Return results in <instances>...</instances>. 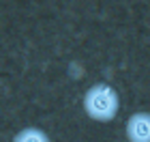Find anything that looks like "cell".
Here are the masks:
<instances>
[{
  "instance_id": "1",
  "label": "cell",
  "mask_w": 150,
  "mask_h": 142,
  "mask_svg": "<svg viewBox=\"0 0 150 142\" xmlns=\"http://www.w3.org/2000/svg\"><path fill=\"white\" fill-rule=\"evenodd\" d=\"M81 106H84L86 114L92 121L107 123V121L116 118V114L120 110V99H118V93H116L114 86L99 82V84H92L86 91Z\"/></svg>"
},
{
  "instance_id": "2",
  "label": "cell",
  "mask_w": 150,
  "mask_h": 142,
  "mask_svg": "<svg viewBox=\"0 0 150 142\" xmlns=\"http://www.w3.org/2000/svg\"><path fill=\"white\" fill-rule=\"evenodd\" d=\"M129 142H150V112L139 110L127 118L125 125Z\"/></svg>"
},
{
  "instance_id": "3",
  "label": "cell",
  "mask_w": 150,
  "mask_h": 142,
  "mask_svg": "<svg viewBox=\"0 0 150 142\" xmlns=\"http://www.w3.org/2000/svg\"><path fill=\"white\" fill-rule=\"evenodd\" d=\"M13 142H52V140L43 129H39V127H24V129H19L15 133Z\"/></svg>"
}]
</instances>
